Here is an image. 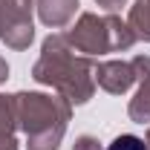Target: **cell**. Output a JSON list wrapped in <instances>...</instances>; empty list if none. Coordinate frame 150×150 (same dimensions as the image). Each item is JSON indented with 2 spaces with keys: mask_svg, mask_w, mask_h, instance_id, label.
<instances>
[{
  "mask_svg": "<svg viewBox=\"0 0 150 150\" xmlns=\"http://www.w3.org/2000/svg\"><path fill=\"white\" fill-rule=\"evenodd\" d=\"M110 150H144V142L136 136H118L110 144Z\"/></svg>",
  "mask_w": 150,
  "mask_h": 150,
  "instance_id": "obj_1",
  "label": "cell"
}]
</instances>
